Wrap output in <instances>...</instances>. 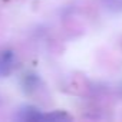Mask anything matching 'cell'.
I'll return each instance as SVG.
<instances>
[{
  "mask_svg": "<svg viewBox=\"0 0 122 122\" xmlns=\"http://www.w3.org/2000/svg\"><path fill=\"white\" fill-rule=\"evenodd\" d=\"M12 68V55L9 52H5L0 56V75H5Z\"/></svg>",
  "mask_w": 122,
  "mask_h": 122,
  "instance_id": "obj_1",
  "label": "cell"
}]
</instances>
